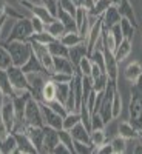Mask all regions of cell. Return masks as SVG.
<instances>
[{
    "mask_svg": "<svg viewBox=\"0 0 142 154\" xmlns=\"http://www.w3.org/2000/svg\"><path fill=\"white\" fill-rule=\"evenodd\" d=\"M128 120L142 131V79L131 83L130 103H128Z\"/></svg>",
    "mask_w": 142,
    "mask_h": 154,
    "instance_id": "cell-1",
    "label": "cell"
},
{
    "mask_svg": "<svg viewBox=\"0 0 142 154\" xmlns=\"http://www.w3.org/2000/svg\"><path fill=\"white\" fill-rule=\"evenodd\" d=\"M3 45L9 51L12 65H16V66H23L33 54V48L28 40H11Z\"/></svg>",
    "mask_w": 142,
    "mask_h": 154,
    "instance_id": "cell-2",
    "label": "cell"
},
{
    "mask_svg": "<svg viewBox=\"0 0 142 154\" xmlns=\"http://www.w3.org/2000/svg\"><path fill=\"white\" fill-rule=\"evenodd\" d=\"M8 77L9 82L12 85V89H14V94H20V93H27L30 91V82H28V75L22 69V66H16L11 65L8 69ZM12 94V96H14Z\"/></svg>",
    "mask_w": 142,
    "mask_h": 154,
    "instance_id": "cell-3",
    "label": "cell"
},
{
    "mask_svg": "<svg viewBox=\"0 0 142 154\" xmlns=\"http://www.w3.org/2000/svg\"><path fill=\"white\" fill-rule=\"evenodd\" d=\"M33 26H31V20L30 17L23 16L22 19L16 20L14 26H12V31L8 37L6 42H11V40H28V38L33 35Z\"/></svg>",
    "mask_w": 142,
    "mask_h": 154,
    "instance_id": "cell-4",
    "label": "cell"
},
{
    "mask_svg": "<svg viewBox=\"0 0 142 154\" xmlns=\"http://www.w3.org/2000/svg\"><path fill=\"white\" fill-rule=\"evenodd\" d=\"M23 120L27 125H37L43 126V117H42V109H40V102H37L34 97H30L27 106H25V116Z\"/></svg>",
    "mask_w": 142,
    "mask_h": 154,
    "instance_id": "cell-5",
    "label": "cell"
},
{
    "mask_svg": "<svg viewBox=\"0 0 142 154\" xmlns=\"http://www.w3.org/2000/svg\"><path fill=\"white\" fill-rule=\"evenodd\" d=\"M31 43V48H33V53L36 54V57L39 59V62L43 65V68L46 69L48 74H51L54 71V65H53V56L48 51V46L46 45H42L39 42H34V40H28Z\"/></svg>",
    "mask_w": 142,
    "mask_h": 154,
    "instance_id": "cell-6",
    "label": "cell"
},
{
    "mask_svg": "<svg viewBox=\"0 0 142 154\" xmlns=\"http://www.w3.org/2000/svg\"><path fill=\"white\" fill-rule=\"evenodd\" d=\"M27 75H28V82H30L31 96L37 102H42V89H43V85H45L46 79L49 77V74H46V72H31V74H27Z\"/></svg>",
    "mask_w": 142,
    "mask_h": 154,
    "instance_id": "cell-7",
    "label": "cell"
},
{
    "mask_svg": "<svg viewBox=\"0 0 142 154\" xmlns=\"http://www.w3.org/2000/svg\"><path fill=\"white\" fill-rule=\"evenodd\" d=\"M40 109H42V117H43V125L51 126L54 130H62L63 128V117L57 114L48 103L40 102Z\"/></svg>",
    "mask_w": 142,
    "mask_h": 154,
    "instance_id": "cell-8",
    "label": "cell"
},
{
    "mask_svg": "<svg viewBox=\"0 0 142 154\" xmlns=\"http://www.w3.org/2000/svg\"><path fill=\"white\" fill-rule=\"evenodd\" d=\"M0 119L5 122V125L12 131L16 122H17V116H16V109H14V103H12V97L11 96H5L3 99V105H2V111H0Z\"/></svg>",
    "mask_w": 142,
    "mask_h": 154,
    "instance_id": "cell-9",
    "label": "cell"
},
{
    "mask_svg": "<svg viewBox=\"0 0 142 154\" xmlns=\"http://www.w3.org/2000/svg\"><path fill=\"white\" fill-rule=\"evenodd\" d=\"M102 31H104V25H102V19L99 17V19L94 22L93 26L90 28L88 35H87V38H85V45H87V49H88V54L94 49L96 43L100 40V37H102Z\"/></svg>",
    "mask_w": 142,
    "mask_h": 154,
    "instance_id": "cell-10",
    "label": "cell"
},
{
    "mask_svg": "<svg viewBox=\"0 0 142 154\" xmlns=\"http://www.w3.org/2000/svg\"><path fill=\"white\" fill-rule=\"evenodd\" d=\"M104 57H105V72L108 75V79L118 82V77H119V62L116 60L114 53H111V51L104 48Z\"/></svg>",
    "mask_w": 142,
    "mask_h": 154,
    "instance_id": "cell-11",
    "label": "cell"
},
{
    "mask_svg": "<svg viewBox=\"0 0 142 154\" xmlns=\"http://www.w3.org/2000/svg\"><path fill=\"white\" fill-rule=\"evenodd\" d=\"M43 131H45V136H43L42 152H53L56 145L60 142L59 140V130H54V128H51V126L43 125Z\"/></svg>",
    "mask_w": 142,
    "mask_h": 154,
    "instance_id": "cell-12",
    "label": "cell"
},
{
    "mask_svg": "<svg viewBox=\"0 0 142 154\" xmlns=\"http://www.w3.org/2000/svg\"><path fill=\"white\" fill-rule=\"evenodd\" d=\"M27 136L30 137L31 143L36 146L37 152H42V148H43V136H45V131H43V126H37V125H28L27 126Z\"/></svg>",
    "mask_w": 142,
    "mask_h": 154,
    "instance_id": "cell-13",
    "label": "cell"
},
{
    "mask_svg": "<svg viewBox=\"0 0 142 154\" xmlns=\"http://www.w3.org/2000/svg\"><path fill=\"white\" fill-rule=\"evenodd\" d=\"M118 134L122 136L124 139L127 140H137L142 137V131L139 130V128H136L130 120H124L119 123L118 126Z\"/></svg>",
    "mask_w": 142,
    "mask_h": 154,
    "instance_id": "cell-14",
    "label": "cell"
},
{
    "mask_svg": "<svg viewBox=\"0 0 142 154\" xmlns=\"http://www.w3.org/2000/svg\"><path fill=\"white\" fill-rule=\"evenodd\" d=\"M12 134L16 136V140H17V149H16V152H19V154H36L37 152L36 146L31 143V140L27 136V133L14 131Z\"/></svg>",
    "mask_w": 142,
    "mask_h": 154,
    "instance_id": "cell-15",
    "label": "cell"
},
{
    "mask_svg": "<svg viewBox=\"0 0 142 154\" xmlns=\"http://www.w3.org/2000/svg\"><path fill=\"white\" fill-rule=\"evenodd\" d=\"M118 9H119V14L122 19H127L130 23H133L134 26L137 28V17H136V12L133 8V3L130 0H118Z\"/></svg>",
    "mask_w": 142,
    "mask_h": 154,
    "instance_id": "cell-16",
    "label": "cell"
},
{
    "mask_svg": "<svg viewBox=\"0 0 142 154\" xmlns=\"http://www.w3.org/2000/svg\"><path fill=\"white\" fill-rule=\"evenodd\" d=\"M124 77L130 83H136L137 80H140L142 79V63L137 60L130 62L124 68Z\"/></svg>",
    "mask_w": 142,
    "mask_h": 154,
    "instance_id": "cell-17",
    "label": "cell"
},
{
    "mask_svg": "<svg viewBox=\"0 0 142 154\" xmlns=\"http://www.w3.org/2000/svg\"><path fill=\"white\" fill-rule=\"evenodd\" d=\"M102 19V25H104L105 29H110L111 26H114V25H118L121 22V14H119V9L116 5H111L104 14L100 16Z\"/></svg>",
    "mask_w": 142,
    "mask_h": 154,
    "instance_id": "cell-18",
    "label": "cell"
},
{
    "mask_svg": "<svg viewBox=\"0 0 142 154\" xmlns=\"http://www.w3.org/2000/svg\"><path fill=\"white\" fill-rule=\"evenodd\" d=\"M53 65H54V71H57V72H67L71 75H74L77 72V68L74 66V63L68 57H53Z\"/></svg>",
    "mask_w": 142,
    "mask_h": 154,
    "instance_id": "cell-19",
    "label": "cell"
},
{
    "mask_svg": "<svg viewBox=\"0 0 142 154\" xmlns=\"http://www.w3.org/2000/svg\"><path fill=\"white\" fill-rule=\"evenodd\" d=\"M71 136L74 140H79V142H84V143H90L91 145V136H90V130L82 123L79 122L76 126H73L70 130Z\"/></svg>",
    "mask_w": 142,
    "mask_h": 154,
    "instance_id": "cell-20",
    "label": "cell"
},
{
    "mask_svg": "<svg viewBox=\"0 0 142 154\" xmlns=\"http://www.w3.org/2000/svg\"><path fill=\"white\" fill-rule=\"evenodd\" d=\"M131 49H133V43H131V40H128V38H124L121 43H118V46H116V49H114V57H116V60H118L119 63L124 62L128 56L131 54Z\"/></svg>",
    "mask_w": 142,
    "mask_h": 154,
    "instance_id": "cell-21",
    "label": "cell"
},
{
    "mask_svg": "<svg viewBox=\"0 0 142 154\" xmlns=\"http://www.w3.org/2000/svg\"><path fill=\"white\" fill-rule=\"evenodd\" d=\"M84 56H88V49H87V45L85 42L76 45V46H71L70 51H68V59L74 63V66L77 68V65H79V62L82 60Z\"/></svg>",
    "mask_w": 142,
    "mask_h": 154,
    "instance_id": "cell-22",
    "label": "cell"
},
{
    "mask_svg": "<svg viewBox=\"0 0 142 154\" xmlns=\"http://www.w3.org/2000/svg\"><path fill=\"white\" fill-rule=\"evenodd\" d=\"M56 19H59V20L63 23V26H65L67 32H70V31H77L76 19H74V16L70 14V12H67V11H63V9L59 8L57 14H56ZM77 32H79V31H77Z\"/></svg>",
    "mask_w": 142,
    "mask_h": 154,
    "instance_id": "cell-23",
    "label": "cell"
},
{
    "mask_svg": "<svg viewBox=\"0 0 142 154\" xmlns=\"http://www.w3.org/2000/svg\"><path fill=\"white\" fill-rule=\"evenodd\" d=\"M111 5H118V0H96L93 9H90L88 14L93 17H100Z\"/></svg>",
    "mask_w": 142,
    "mask_h": 154,
    "instance_id": "cell-24",
    "label": "cell"
},
{
    "mask_svg": "<svg viewBox=\"0 0 142 154\" xmlns=\"http://www.w3.org/2000/svg\"><path fill=\"white\" fill-rule=\"evenodd\" d=\"M46 46H48V51L51 53V56H53V57H68L70 48L63 45L59 38H56V40H53L51 43H48Z\"/></svg>",
    "mask_w": 142,
    "mask_h": 154,
    "instance_id": "cell-25",
    "label": "cell"
},
{
    "mask_svg": "<svg viewBox=\"0 0 142 154\" xmlns=\"http://www.w3.org/2000/svg\"><path fill=\"white\" fill-rule=\"evenodd\" d=\"M22 69L27 72V74H31V72H46V69L43 68L42 63L39 62V59L36 57L34 53L31 54V57L28 59V62L22 66ZM46 74H48V72H46Z\"/></svg>",
    "mask_w": 142,
    "mask_h": 154,
    "instance_id": "cell-26",
    "label": "cell"
},
{
    "mask_svg": "<svg viewBox=\"0 0 142 154\" xmlns=\"http://www.w3.org/2000/svg\"><path fill=\"white\" fill-rule=\"evenodd\" d=\"M53 100H56V82H53L48 77L42 89V102L43 103H49Z\"/></svg>",
    "mask_w": 142,
    "mask_h": 154,
    "instance_id": "cell-27",
    "label": "cell"
},
{
    "mask_svg": "<svg viewBox=\"0 0 142 154\" xmlns=\"http://www.w3.org/2000/svg\"><path fill=\"white\" fill-rule=\"evenodd\" d=\"M45 31H46V32H49L54 38H60L63 34L67 32L65 26H63V23H62L59 19H54L53 22L46 23V25H45Z\"/></svg>",
    "mask_w": 142,
    "mask_h": 154,
    "instance_id": "cell-28",
    "label": "cell"
},
{
    "mask_svg": "<svg viewBox=\"0 0 142 154\" xmlns=\"http://www.w3.org/2000/svg\"><path fill=\"white\" fill-rule=\"evenodd\" d=\"M59 40L65 45V46H68V48H71V46H76V45H79V43H82V42H85V38L77 32V31H70V32H65L63 34Z\"/></svg>",
    "mask_w": 142,
    "mask_h": 154,
    "instance_id": "cell-29",
    "label": "cell"
},
{
    "mask_svg": "<svg viewBox=\"0 0 142 154\" xmlns=\"http://www.w3.org/2000/svg\"><path fill=\"white\" fill-rule=\"evenodd\" d=\"M16 149H17V140L12 133L6 139L0 140V152L2 154H12V152H16Z\"/></svg>",
    "mask_w": 142,
    "mask_h": 154,
    "instance_id": "cell-30",
    "label": "cell"
},
{
    "mask_svg": "<svg viewBox=\"0 0 142 154\" xmlns=\"http://www.w3.org/2000/svg\"><path fill=\"white\" fill-rule=\"evenodd\" d=\"M90 136H91V146L94 148V151L100 145H104L105 142H108L105 130H91V131H90Z\"/></svg>",
    "mask_w": 142,
    "mask_h": 154,
    "instance_id": "cell-31",
    "label": "cell"
},
{
    "mask_svg": "<svg viewBox=\"0 0 142 154\" xmlns=\"http://www.w3.org/2000/svg\"><path fill=\"white\" fill-rule=\"evenodd\" d=\"M0 89L3 91L5 96H12L14 94V89H12V85L9 82L6 69H0Z\"/></svg>",
    "mask_w": 142,
    "mask_h": 154,
    "instance_id": "cell-32",
    "label": "cell"
},
{
    "mask_svg": "<svg viewBox=\"0 0 142 154\" xmlns=\"http://www.w3.org/2000/svg\"><path fill=\"white\" fill-rule=\"evenodd\" d=\"M127 142H128V140L124 139L122 136H119V134L114 136L110 140V143L113 146V154H122V152H125L127 151Z\"/></svg>",
    "mask_w": 142,
    "mask_h": 154,
    "instance_id": "cell-33",
    "label": "cell"
},
{
    "mask_svg": "<svg viewBox=\"0 0 142 154\" xmlns=\"http://www.w3.org/2000/svg\"><path fill=\"white\" fill-rule=\"evenodd\" d=\"M119 26H121V31H122V35L124 38H128V40H131L134 37V32H136V26L133 23H130L127 19H122L121 17V22H119Z\"/></svg>",
    "mask_w": 142,
    "mask_h": 154,
    "instance_id": "cell-34",
    "label": "cell"
},
{
    "mask_svg": "<svg viewBox=\"0 0 142 154\" xmlns=\"http://www.w3.org/2000/svg\"><path fill=\"white\" fill-rule=\"evenodd\" d=\"M102 46H104L105 49H108V51H111V53H114L116 46H118V43H116L114 37L111 34V31L105 29V28H104V31H102Z\"/></svg>",
    "mask_w": 142,
    "mask_h": 154,
    "instance_id": "cell-35",
    "label": "cell"
},
{
    "mask_svg": "<svg viewBox=\"0 0 142 154\" xmlns=\"http://www.w3.org/2000/svg\"><path fill=\"white\" fill-rule=\"evenodd\" d=\"M80 122V114L79 111H70L65 117H63V130H71L73 126H76Z\"/></svg>",
    "mask_w": 142,
    "mask_h": 154,
    "instance_id": "cell-36",
    "label": "cell"
},
{
    "mask_svg": "<svg viewBox=\"0 0 142 154\" xmlns=\"http://www.w3.org/2000/svg\"><path fill=\"white\" fill-rule=\"evenodd\" d=\"M70 93V83H56V100L65 105Z\"/></svg>",
    "mask_w": 142,
    "mask_h": 154,
    "instance_id": "cell-37",
    "label": "cell"
},
{
    "mask_svg": "<svg viewBox=\"0 0 142 154\" xmlns=\"http://www.w3.org/2000/svg\"><path fill=\"white\" fill-rule=\"evenodd\" d=\"M59 140L63 143V145H67L68 149L71 151V154H74V139L71 136V133L68 130H59Z\"/></svg>",
    "mask_w": 142,
    "mask_h": 154,
    "instance_id": "cell-38",
    "label": "cell"
},
{
    "mask_svg": "<svg viewBox=\"0 0 142 154\" xmlns=\"http://www.w3.org/2000/svg\"><path fill=\"white\" fill-rule=\"evenodd\" d=\"M111 109H113V117L118 119L119 116H121V112H122V97H121L119 89H116V93H114V96H113Z\"/></svg>",
    "mask_w": 142,
    "mask_h": 154,
    "instance_id": "cell-39",
    "label": "cell"
},
{
    "mask_svg": "<svg viewBox=\"0 0 142 154\" xmlns=\"http://www.w3.org/2000/svg\"><path fill=\"white\" fill-rule=\"evenodd\" d=\"M12 65V60L9 56V51L3 43H0V69H8Z\"/></svg>",
    "mask_w": 142,
    "mask_h": 154,
    "instance_id": "cell-40",
    "label": "cell"
},
{
    "mask_svg": "<svg viewBox=\"0 0 142 154\" xmlns=\"http://www.w3.org/2000/svg\"><path fill=\"white\" fill-rule=\"evenodd\" d=\"M91 66H93V60L90 59V56H84L82 60L77 65V72L82 75H90L91 74Z\"/></svg>",
    "mask_w": 142,
    "mask_h": 154,
    "instance_id": "cell-41",
    "label": "cell"
},
{
    "mask_svg": "<svg viewBox=\"0 0 142 154\" xmlns=\"http://www.w3.org/2000/svg\"><path fill=\"white\" fill-rule=\"evenodd\" d=\"M93 91V79L90 75H82V102H85Z\"/></svg>",
    "mask_w": 142,
    "mask_h": 154,
    "instance_id": "cell-42",
    "label": "cell"
},
{
    "mask_svg": "<svg viewBox=\"0 0 142 154\" xmlns=\"http://www.w3.org/2000/svg\"><path fill=\"white\" fill-rule=\"evenodd\" d=\"M28 40H34V42L42 43V45H48V43H51L53 40H56V38H54L53 35H51L49 32L42 31V32H33V35L28 38Z\"/></svg>",
    "mask_w": 142,
    "mask_h": 154,
    "instance_id": "cell-43",
    "label": "cell"
},
{
    "mask_svg": "<svg viewBox=\"0 0 142 154\" xmlns=\"http://www.w3.org/2000/svg\"><path fill=\"white\" fill-rule=\"evenodd\" d=\"M107 83H108V75H107V72H104V74L97 75L96 79H93V89H94L96 93L104 91L105 86H107Z\"/></svg>",
    "mask_w": 142,
    "mask_h": 154,
    "instance_id": "cell-44",
    "label": "cell"
},
{
    "mask_svg": "<svg viewBox=\"0 0 142 154\" xmlns=\"http://www.w3.org/2000/svg\"><path fill=\"white\" fill-rule=\"evenodd\" d=\"M73 77H74V75H71V74L57 72V71H54V72L49 74V79L53 80V82H56V83H70V82L73 80Z\"/></svg>",
    "mask_w": 142,
    "mask_h": 154,
    "instance_id": "cell-45",
    "label": "cell"
},
{
    "mask_svg": "<svg viewBox=\"0 0 142 154\" xmlns=\"http://www.w3.org/2000/svg\"><path fill=\"white\" fill-rule=\"evenodd\" d=\"M105 126H107V123L102 120L99 112H93L91 114V122H90V131L91 130H105Z\"/></svg>",
    "mask_w": 142,
    "mask_h": 154,
    "instance_id": "cell-46",
    "label": "cell"
},
{
    "mask_svg": "<svg viewBox=\"0 0 142 154\" xmlns=\"http://www.w3.org/2000/svg\"><path fill=\"white\" fill-rule=\"evenodd\" d=\"M90 152H94V148L90 143L74 140V154H90Z\"/></svg>",
    "mask_w": 142,
    "mask_h": 154,
    "instance_id": "cell-47",
    "label": "cell"
},
{
    "mask_svg": "<svg viewBox=\"0 0 142 154\" xmlns=\"http://www.w3.org/2000/svg\"><path fill=\"white\" fill-rule=\"evenodd\" d=\"M57 3H59V8H60V9L70 12L71 16H74V14H76L77 6L73 3V0H57Z\"/></svg>",
    "mask_w": 142,
    "mask_h": 154,
    "instance_id": "cell-48",
    "label": "cell"
},
{
    "mask_svg": "<svg viewBox=\"0 0 142 154\" xmlns=\"http://www.w3.org/2000/svg\"><path fill=\"white\" fill-rule=\"evenodd\" d=\"M30 20H31V26H33V31L34 32H42L45 31V22L42 19H39L37 16H30Z\"/></svg>",
    "mask_w": 142,
    "mask_h": 154,
    "instance_id": "cell-49",
    "label": "cell"
},
{
    "mask_svg": "<svg viewBox=\"0 0 142 154\" xmlns=\"http://www.w3.org/2000/svg\"><path fill=\"white\" fill-rule=\"evenodd\" d=\"M48 105H49L51 108H53V109H54L57 114H60L62 117H65V116L68 114V109H67V106L63 105V103H60L59 100H53V102H49Z\"/></svg>",
    "mask_w": 142,
    "mask_h": 154,
    "instance_id": "cell-50",
    "label": "cell"
},
{
    "mask_svg": "<svg viewBox=\"0 0 142 154\" xmlns=\"http://www.w3.org/2000/svg\"><path fill=\"white\" fill-rule=\"evenodd\" d=\"M110 31H111V34H113V37H114L116 43H121V42L124 40V35H122V31H121L119 23H118V25H114V26H111Z\"/></svg>",
    "mask_w": 142,
    "mask_h": 154,
    "instance_id": "cell-51",
    "label": "cell"
},
{
    "mask_svg": "<svg viewBox=\"0 0 142 154\" xmlns=\"http://www.w3.org/2000/svg\"><path fill=\"white\" fill-rule=\"evenodd\" d=\"M5 16H8V17H11V19H22L23 16H22V12H17L12 6H9L8 3H6V8H5Z\"/></svg>",
    "mask_w": 142,
    "mask_h": 154,
    "instance_id": "cell-52",
    "label": "cell"
},
{
    "mask_svg": "<svg viewBox=\"0 0 142 154\" xmlns=\"http://www.w3.org/2000/svg\"><path fill=\"white\" fill-rule=\"evenodd\" d=\"M94 152H97V154H113V146H111L110 142H105L104 145H100Z\"/></svg>",
    "mask_w": 142,
    "mask_h": 154,
    "instance_id": "cell-53",
    "label": "cell"
},
{
    "mask_svg": "<svg viewBox=\"0 0 142 154\" xmlns=\"http://www.w3.org/2000/svg\"><path fill=\"white\" fill-rule=\"evenodd\" d=\"M12 131L9 130V128L5 125V122L2 120V119H0V140H3V139H6L9 134H11Z\"/></svg>",
    "mask_w": 142,
    "mask_h": 154,
    "instance_id": "cell-54",
    "label": "cell"
},
{
    "mask_svg": "<svg viewBox=\"0 0 142 154\" xmlns=\"http://www.w3.org/2000/svg\"><path fill=\"white\" fill-rule=\"evenodd\" d=\"M62 152H65V154H71V151L68 149V146H67V145H63L62 142H59V143L56 145V148L53 149V154H62Z\"/></svg>",
    "mask_w": 142,
    "mask_h": 154,
    "instance_id": "cell-55",
    "label": "cell"
},
{
    "mask_svg": "<svg viewBox=\"0 0 142 154\" xmlns=\"http://www.w3.org/2000/svg\"><path fill=\"white\" fill-rule=\"evenodd\" d=\"M105 71L102 69L99 65H96V63H93V66H91V74H90V77H91V79H96L97 75H100V74H104Z\"/></svg>",
    "mask_w": 142,
    "mask_h": 154,
    "instance_id": "cell-56",
    "label": "cell"
},
{
    "mask_svg": "<svg viewBox=\"0 0 142 154\" xmlns=\"http://www.w3.org/2000/svg\"><path fill=\"white\" fill-rule=\"evenodd\" d=\"M94 2H96V0H82V6H84L87 11H90V9H93Z\"/></svg>",
    "mask_w": 142,
    "mask_h": 154,
    "instance_id": "cell-57",
    "label": "cell"
},
{
    "mask_svg": "<svg viewBox=\"0 0 142 154\" xmlns=\"http://www.w3.org/2000/svg\"><path fill=\"white\" fill-rule=\"evenodd\" d=\"M5 8H6V2L5 0H0V17L5 16Z\"/></svg>",
    "mask_w": 142,
    "mask_h": 154,
    "instance_id": "cell-58",
    "label": "cell"
},
{
    "mask_svg": "<svg viewBox=\"0 0 142 154\" xmlns=\"http://www.w3.org/2000/svg\"><path fill=\"white\" fill-rule=\"evenodd\" d=\"M133 152H136V154H142V143H137V145L134 146Z\"/></svg>",
    "mask_w": 142,
    "mask_h": 154,
    "instance_id": "cell-59",
    "label": "cell"
},
{
    "mask_svg": "<svg viewBox=\"0 0 142 154\" xmlns=\"http://www.w3.org/2000/svg\"><path fill=\"white\" fill-rule=\"evenodd\" d=\"M3 99H5V94H3V91L0 89V111H2V105H3Z\"/></svg>",
    "mask_w": 142,
    "mask_h": 154,
    "instance_id": "cell-60",
    "label": "cell"
},
{
    "mask_svg": "<svg viewBox=\"0 0 142 154\" xmlns=\"http://www.w3.org/2000/svg\"><path fill=\"white\" fill-rule=\"evenodd\" d=\"M73 3L76 6H82V0H73Z\"/></svg>",
    "mask_w": 142,
    "mask_h": 154,
    "instance_id": "cell-61",
    "label": "cell"
}]
</instances>
